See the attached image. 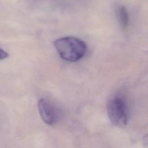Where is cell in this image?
<instances>
[{"label":"cell","instance_id":"5","mask_svg":"<svg viewBox=\"0 0 148 148\" xmlns=\"http://www.w3.org/2000/svg\"><path fill=\"white\" fill-rule=\"evenodd\" d=\"M8 53L5 51L0 48V60L6 58L8 57Z\"/></svg>","mask_w":148,"mask_h":148},{"label":"cell","instance_id":"3","mask_svg":"<svg viewBox=\"0 0 148 148\" xmlns=\"http://www.w3.org/2000/svg\"><path fill=\"white\" fill-rule=\"evenodd\" d=\"M38 110L41 118L48 125L55 124L58 119V112L56 106L48 100L42 98L38 102Z\"/></svg>","mask_w":148,"mask_h":148},{"label":"cell","instance_id":"2","mask_svg":"<svg viewBox=\"0 0 148 148\" xmlns=\"http://www.w3.org/2000/svg\"><path fill=\"white\" fill-rule=\"evenodd\" d=\"M108 114L113 125L124 127L128 120L127 108L124 100L119 96L113 97L108 105Z\"/></svg>","mask_w":148,"mask_h":148},{"label":"cell","instance_id":"4","mask_svg":"<svg viewBox=\"0 0 148 148\" xmlns=\"http://www.w3.org/2000/svg\"><path fill=\"white\" fill-rule=\"evenodd\" d=\"M117 16L121 28L126 29L129 25V14L124 6L121 5L117 8Z\"/></svg>","mask_w":148,"mask_h":148},{"label":"cell","instance_id":"1","mask_svg":"<svg viewBox=\"0 0 148 148\" xmlns=\"http://www.w3.org/2000/svg\"><path fill=\"white\" fill-rule=\"evenodd\" d=\"M54 45L60 56L64 60L76 62L86 54L87 46L82 40L73 36H65L57 39Z\"/></svg>","mask_w":148,"mask_h":148}]
</instances>
